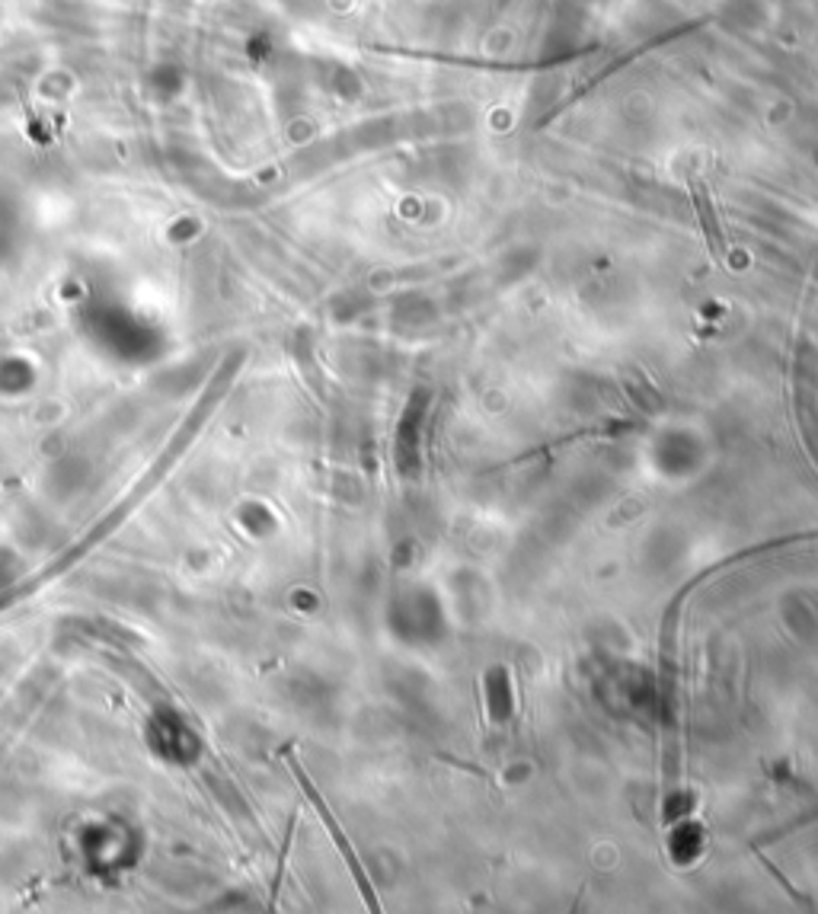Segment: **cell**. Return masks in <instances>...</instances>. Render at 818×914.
<instances>
[{"label": "cell", "mask_w": 818, "mask_h": 914, "mask_svg": "<svg viewBox=\"0 0 818 914\" xmlns=\"http://www.w3.org/2000/svg\"><path fill=\"white\" fill-rule=\"evenodd\" d=\"M215 400H218V387H215V394H208V397H202V400H199V407L192 409L189 423H186V426H182V429L177 433V438H173V441L167 445V451H163V455L153 460L151 470H148V474H144L141 480L134 483V486L128 489L126 496H122V499H119L116 506L109 508V511L102 515L100 521H97V525H93L90 531H87L83 537H80V540H77L74 547H68V550H64L61 557L51 559L49 566H46V569H39L36 576H29V579H23V583L10 585V588H3V592H0V610L10 608V605H17V602H23V598H29V595H36V592H39L42 585L51 583V579H58V576H64V573H68V569H71L74 563H80V559L87 557V554H90L93 547H100L102 540H109V537L116 534V528H119V525L126 521L128 515H131L134 508L141 506V503H144V499L151 496L153 489L160 486V480H163V477H167V474L173 470V464H177L179 457H182V451L189 448V441L196 438L199 426H202L205 419H208V413L215 409Z\"/></svg>", "instance_id": "cell-1"}, {"label": "cell", "mask_w": 818, "mask_h": 914, "mask_svg": "<svg viewBox=\"0 0 818 914\" xmlns=\"http://www.w3.org/2000/svg\"><path fill=\"white\" fill-rule=\"evenodd\" d=\"M285 758H288V764H291V774H295V781L301 784V789L307 793V799L313 803V809H317V815L323 818V825H327V832H330V838L336 841V847H339V854H342V861H346V866H349V873H352V880H356V886L361 890V898H365V905L371 908V912H378L381 908V902H378V892H375V886H371V880H368V873H365V866L358 864L356 857V847H352V841L346 838V832L339 828V822H336V815L330 813V806H327V799L320 796V789L313 787V781L305 774V767L298 764V758L291 755V752H285Z\"/></svg>", "instance_id": "cell-2"}, {"label": "cell", "mask_w": 818, "mask_h": 914, "mask_svg": "<svg viewBox=\"0 0 818 914\" xmlns=\"http://www.w3.org/2000/svg\"><path fill=\"white\" fill-rule=\"evenodd\" d=\"M690 199H694V211H697V221L704 228V237H707V247L714 259L722 266L726 262V237H722V228H719V218H716L714 208V196H710V186L704 182L700 177H690Z\"/></svg>", "instance_id": "cell-3"}]
</instances>
